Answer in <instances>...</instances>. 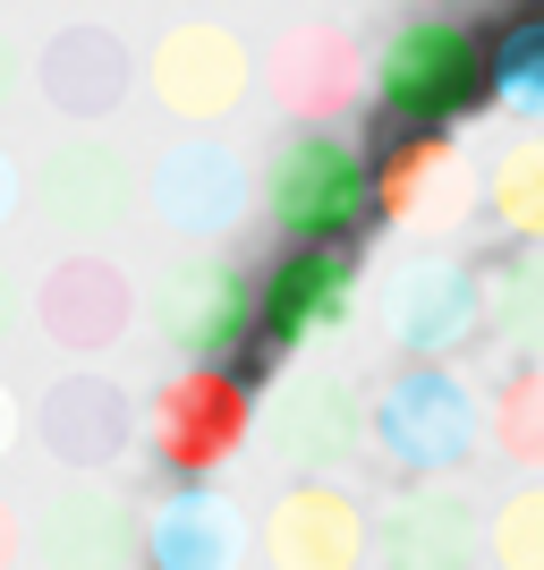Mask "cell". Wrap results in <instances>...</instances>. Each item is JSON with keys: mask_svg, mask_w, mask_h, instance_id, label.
<instances>
[{"mask_svg": "<svg viewBox=\"0 0 544 570\" xmlns=\"http://www.w3.org/2000/svg\"><path fill=\"white\" fill-rule=\"evenodd\" d=\"M494 95V51H476V26L417 9L375 43V102L400 128H451Z\"/></svg>", "mask_w": 544, "mask_h": 570, "instance_id": "obj_1", "label": "cell"}, {"mask_svg": "<svg viewBox=\"0 0 544 570\" xmlns=\"http://www.w3.org/2000/svg\"><path fill=\"white\" fill-rule=\"evenodd\" d=\"M476 434H485L476 392L451 375V366H434V357H408L400 375L366 401V443H375V460L400 469L408 485H434V476L468 469Z\"/></svg>", "mask_w": 544, "mask_h": 570, "instance_id": "obj_2", "label": "cell"}, {"mask_svg": "<svg viewBox=\"0 0 544 570\" xmlns=\"http://www.w3.org/2000/svg\"><path fill=\"white\" fill-rule=\"evenodd\" d=\"M264 205L298 247H349L375 222V163L340 128H298L264 170Z\"/></svg>", "mask_w": 544, "mask_h": 570, "instance_id": "obj_3", "label": "cell"}, {"mask_svg": "<svg viewBox=\"0 0 544 570\" xmlns=\"http://www.w3.org/2000/svg\"><path fill=\"white\" fill-rule=\"evenodd\" d=\"M247 434H256V383L230 375V366H179L154 392V460L188 485L230 469L247 452Z\"/></svg>", "mask_w": 544, "mask_h": 570, "instance_id": "obj_4", "label": "cell"}, {"mask_svg": "<svg viewBox=\"0 0 544 570\" xmlns=\"http://www.w3.org/2000/svg\"><path fill=\"white\" fill-rule=\"evenodd\" d=\"M357 315V256L349 247H289L256 282V333H247V375H273L289 350L315 333H340Z\"/></svg>", "mask_w": 544, "mask_h": 570, "instance_id": "obj_5", "label": "cell"}, {"mask_svg": "<svg viewBox=\"0 0 544 570\" xmlns=\"http://www.w3.org/2000/svg\"><path fill=\"white\" fill-rule=\"evenodd\" d=\"M145 86L179 128H221L256 86V60L221 18H179V26H162V43L145 60Z\"/></svg>", "mask_w": 544, "mask_h": 570, "instance_id": "obj_6", "label": "cell"}, {"mask_svg": "<svg viewBox=\"0 0 544 570\" xmlns=\"http://www.w3.org/2000/svg\"><path fill=\"white\" fill-rule=\"evenodd\" d=\"M383 333L400 341L408 357H434L443 366L451 350H468L485 333V264L468 256H408L392 282H383Z\"/></svg>", "mask_w": 544, "mask_h": 570, "instance_id": "obj_7", "label": "cell"}, {"mask_svg": "<svg viewBox=\"0 0 544 570\" xmlns=\"http://www.w3.org/2000/svg\"><path fill=\"white\" fill-rule=\"evenodd\" d=\"M26 205L51 222L60 238H111L119 222L137 214V163L102 137H69L51 145L34 179H26Z\"/></svg>", "mask_w": 544, "mask_h": 570, "instance_id": "obj_8", "label": "cell"}, {"mask_svg": "<svg viewBox=\"0 0 544 570\" xmlns=\"http://www.w3.org/2000/svg\"><path fill=\"white\" fill-rule=\"evenodd\" d=\"M154 333L188 357V366H221L238 341L256 333V282L221 256L170 264L162 289H154Z\"/></svg>", "mask_w": 544, "mask_h": 570, "instance_id": "obj_9", "label": "cell"}, {"mask_svg": "<svg viewBox=\"0 0 544 570\" xmlns=\"http://www.w3.org/2000/svg\"><path fill=\"white\" fill-rule=\"evenodd\" d=\"M366 95H375V51L357 43L340 18H307L298 35H281V51H273V102L298 128H340Z\"/></svg>", "mask_w": 544, "mask_h": 570, "instance_id": "obj_10", "label": "cell"}, {"mask_svg": "<svg viewBox=\"0 0 544 570\" xmlns=\"http://www.w3.org/2000/svg\"><path fill=\"white\" fill-rule=\"evenodd\" d=\"M264 553H273V570H366L375 520L340 476H298L264 520Z\"/></svg>", "mask_w": 544, "mask_h": 570, "instance_id": "obj_11", "label": "cell"}, {"mask_svg": "<svg viewBox=\"0 0 544 570\" xmlns=\"http://www.w3.org/2000/svg\"><path fill=\"white\" fill-rule=\"evenodd\" d=\"M375 214L392 230H451L468 214V154L451 128H400L375 154Z\"/></svg>", "mask_w": 544, "mask_h": 570, "instance_id": "obj_12", "label": "cell"}, {"mask_svg": "<svg viewBox=\"0 0 544 570\" xmlns=\"http://www.w3.org/2000/svg\"><path fill=\"white\" fill-rule=\"evenodd\" d=\"M375 562L383 570H485V520L459 485H408L375 520Z\"/></svg>", "mask_w": 544, "mask_h": 570, "instance_id": "obj_13", "label": "cell"}, {"mask_svg": "<svg viewBox=\"0 0 544 570\" xmlns=\"http://www.w3.org/2000/svg\"><path fill=\"white\" fill-rule=\"evenodd\" d=\"M34 86H43V102L60 119H86V128H95V119H111L119 102L137 95V51L119 43L111 26L69 18L43 51H34Z\"/></svg>", "mask_w": 544, "mask_h": 570, "instance_id": "obj_14", "label": "cell"}, {"mask_svg": "<svg viewBox=\"0 0 544 570\" xmlns=\"http://www.w3.org/2000/svg\"><path fill=\"white\" fill-rule=\"evenodd\" d=\"M34 324H43V341H60L69 357H95L111 350L119 333H128V315H137V289H128V273H119L111 256H60L34 282Z\"/></svg>", "mask_w": 544, "mask_h": 570, "instance_id": "obj_15", "label": "cell"}, {"mask_svg": "<svg viewBox=\"0 0 544 570\" xmlns=\"http://www.w3.org/2000/svg\"><path fill=\"white\" fill-rule=\"evenodd\" d=\"M247 196H256L247 188V163H238L230 145H214V137H188V145H170L162 163H154V214H162L179 238L238 230Z\"/></svg>", "mask_w": 544, "mask_h": 570, "instance_id": "obj_16", "label": "cell"}, {"mask_svg": "<svg viewBox=\"0 0 544 570\" xmlns=\"http://www.w3.org/2000/svg\"><path fill=\"white\" fill-rule=\"evenodd\" d=\"M366 443V401H357L340 375H289L281 392H273V452L289 460L298 476H324L340 469V460Z\"/></svg>", "mask_w": 544, "mask_h": 570, "instance_id": "obj_17", "label": "cell"}, {"mask_svg": "<svg viewBox=\"0 0 544 570\" xmlns=\"http://www.w3.org/2000/svg\"><path fill=\"white\" fill-rule=\"evenodd\" d=\"M34 434H43V452L60 460V469L95 476L137 443V409H128V392H119L111 375H60L43 392V409H34Z\"/></svg>", "mask_w": 544, "mask_h": 570, "instance_id": "obj_18", "label": "cell"}, {"mask_svg": "<svg viewBox=\"0 0 544 570\" xmlns=\"http://www.w3.org/2000/svg\"><path fill=\"white\" fill-rule=\"evenodd\" d=\"M26 546L43 570H128L137 562V520H128V502L111 485H69V494H51L26 528Z\"/></svg>", "mask_w": 544, "mask_h": 570, "instance_id": "obj_19", "label": "cell"}, {"mask_svg": "<svg viewBox=\"0 0 544 570\" xmlns=\"http://www.w3.org/2000/svg\"><path fill=\"white\" fill-rule=\"evenodd\" d=\"M145 562L154 570H238L247 562V511L214 485H179V494L145 520Z\"/></svg>", "mask_w": 544, "mask_h": 570, "instance_id": "obj_20", "label": "cell"}, {"mask_svg": "<svg viewBox=\"0 0 544 570\" xmlns=\"http://www.w3.org/2000/svg\"><path fill=\"white\" fill-rule=\"evenodd\" d=\"M485 214L511 247H544V128L536 137H511L485 170Z\"/></svg>", "mask_w": 544, "mask_h": 570, "instance_id": "obj_21", "label": "cell"}, {"mask_svg": "<svg viewBox=\"0 0 544 570\" xmlns=\"http://www.w3.org/2000/svg\"><path fill=\"white\" fill-rule=\"evenodd\" d=\"M485 324L520 357H544V247H511L485 264Z\"/></svg>", "mask_w": 544, "mask_h": 570, "instance_id": "obj_22", "label": "cell"}, {"mask_svg": "<svg viewBox=\"0 0 544 570\" xmlns=\"http://www.w3.org/2000/svg\"><path fill=\"white\" fill-rule=\"evenodd\" d=\"M485 443L520 476H544V357H520L485 401Z\"/></svg>", "mask_w": 544, "mask_h": 570, "instance_id": "obj_23", "label": "cell"}, {"mask_svg": "<svg viewBox=\"0 0 544 570\" xmlns=\"http://www.w3.org/2000/svg\"><path fill=\"white\" fill-rule=\"evenodd\" d=\"M485 562L494 570H544V476L511 485L485 511Z\"/></svg>", "mask_w": 544, "mask_h": 570, "instance_id": "obj_24", "label": "cell"}, {"mask_svg": "<svg viewBox=\"0 0 544 570\" xmlns=\"http://www.w3.org/2000/svg\"><path fill=\"white\" fill-rule=\"evenodd\" d=\"M494 102L520 119H544V9L520 26H502L494 43Z\"/></svg>", "mask_w": 544, "mask_h": 570, "instance_id": "obj_25", "label": "cell"}, {"mask_svg": "<svg viewBox=\"0 0 544 570\" xmlns=\"http://www.w3.org/2000/svg\"><path fill=\"white\" fill-rule=\"evenodd\" d=\"M18 205H26V179H18V163H9V154H0V230H9V222H18Z\"/></svg>", "mask_w": 544, "mask_h": 570, "instance_id": "obj_26", "label": "cell"}, {"mask_svg": "<svg viewBox=\"0 0 544 570\" xmlns=\"http://www.w3.org/2000/svg\"><path fill=\"white\" fill-rule=\"evenodd\" d=\"M18 426H26V409H18V392H9V383H0V460L18 452Z\"/></svg>", "mask_w": 544, "mask_h": 570, "instance_id": "obj_27", "label": "cell"}, {"mask_svg": "<svg viewBox=\"0 0 544 570\" xmlns=\"http://www.w3.org/2000/svg\"><path fill=\"white\" fill-rule=\"evenodd\" d=\"M18 553H26V528H18V511H9V502H0V570L18 562Z\"/></svg>", "mask_w": 544, "mask_h": 570, "instance_id": "obj_28", "label": "cell"}, {"mask_svg": "<svg viewBox=\"0 0 544 570\" xmlns=\"http://www.w3.org/2000/svg\"><path fill=\"white\" fill-rule=\"evenodd\" d=\"M18 69H26V60H18V43L0 35V111H9V95H18Z\"/></svg>", "mask_w": 544, "mask_h": 570, "instance_id": "obj_29", "label": "cell"}, {"mask_svg": "<svg viewBox=\"0 0 544 570\" xmlns=\"http://www.w3.org/2000/svg\"><path fill=\"white\" fill-rule=\"evenodd\" d=\"M9 324H18V282L0 273V341H9Z\"/></svg>", "mask_w": 544, "mask_h": 570, "instance_id": "obj_30", "label": "cell"}, {"mask_svg": "<svg viewBox=\"0 0 544 570\" xmlns=\"http://www.w3.org/2000/svg\"><path fill=\"white\" fill-rule=\"evenodd\" d=\"M298 9H315V18H324V9H340V0H298Z\"/></svg>", "mask_w": 544, "mask_h": 570, "instance_id": "obj_31", "label": "cell"}, {"mask_svg": "<svg viewBox=\"0 0 544 570\" xmlns=\"http://www.w3.org/2000/svg\"><path fill=\"white\" fill-rule=\"evenodd\" d=\"M408 9H443V0H408Z\"/></svg>", "mask_w": 544, "mask_h": 570, "instance_id": "obj_32", "label": "cell"}, {"mask_svg": "<svg viewBox=\"0 0 544 570\" xmlns=\"http://www.w3.org/2000/svg\"><path fill=\"white\" fill-rule=\"evenodd\" d=\"M527 9H544V0H527Z\"/></svg>", "mask_w": 544, "mask_h": 570, "instance_id": "obj_33", "label": "cell"}]
</instances>
